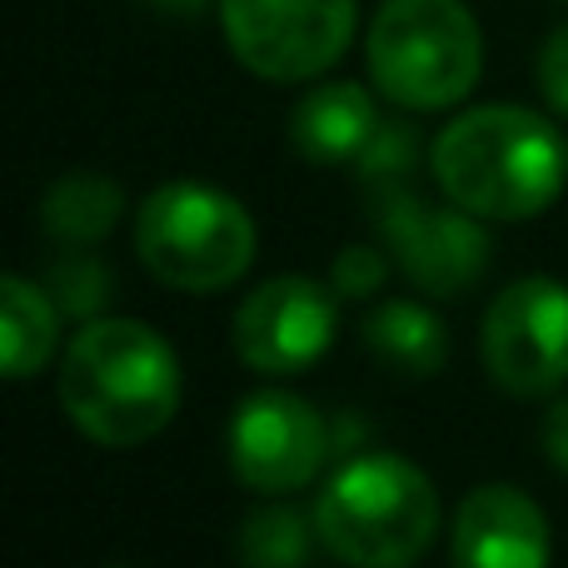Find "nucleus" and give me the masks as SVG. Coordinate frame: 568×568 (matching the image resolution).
Listing matches in <instances>:
<instances>
[{
  "label": "nucleus",
  "mask_w": 568,
  "mask_h": 568,
  "mask_svg": "<svg viewBox=\"0 0 568 568\" xmlns=\"http://www.w3.org/2000/svg\"><path fill=\"white\" fill-rule=\"evenodd\" d=\"M60 409L105 449L150 444L180 409V359L140 320H90L60 359Z\"/></svg>",
  "instance_id": "obj_1"
},
{
  "label": "nucleus",
  "mask_w": 568,
  "mask_h": 568,
  "mask_svg": "<svg viewBox=\"0 0 568 568\" xmlns=\"http://www.w3.org/2000/svg\"><path fill=\"white\" fill-rule=\"evenodd\" d=\"M434 180L479 220H534L564 195L568 145L539 110L479 105L454 115L434 140Z\"/></svg>",
  "instance_id": "obj_2"
},
{
  "label": "nucleus",
  "mask_w": 568,
  "mask_h": 568,
  "mask_svg": "<svg viewBox=\"0 0 568 568\" xmlns=\"http://www.w3.org/2000/svg\"><path fill=\"white\" fill-rule=\"evenodd\" d=\"M320 544L349 568H414L439 534V494L399 454H359L314 499Z\"/></svg>",
  "instance_id": "obj_3"
},
{
  "label": "nucleus",
  "mask_w": 568,
  "mask_h": 568,
  "mask_svg": "<svg viewBox=\"0 0 568 568\" xmlns=\"http://www.w3.org/2000/svg\"><path fill=\"white\" fill-rule=\"evenodd\" d=\"M364 55L399 110H449L484 75V36L464 0H379Z\"/></svg>",
  "instance_id": "obj_4"
},
{
  "label": "nucleus",
  "mask_w": 568,
  "mask_h": 568,
  "mask_svg": "<svg viewBox=\"0 0 568 568\" xmlns=\"http://www.w3.org/2000/svg\"><path fill=\"white\" fill-rule=\"evenodd\" d=\"M135 255L165 290L215 294L255 265V220L225 190L170 180L140 205Z\"/></svg>",
  "instance_id": "obj_5"
},
{
  "label": "nucleus",
  "mask_w": 568,
  "mask_h": 568,
  "mask_svg": "<svg viewBox=\"0 0 568 568\" xmlns=\"http://www.w3.org/2000/svg\"><path fill=\"white\" fill-rule=\"evenodd\" d=\"M359 0H220L225 45L250 75L294 85L349 50Z\"/></svg>",
  "instance_id": "obj_6"
},
{
  "label": "nucleus",
  "mask_w": 568,
  "mask_h": 568,
  "mask_svg": "<svg viewBox=\"0 0 568 568\" xmlns=\"http://www.w3.org/2000/svg\"><path fill=\"white\" fill-rule=\"evenodd\" d=\"M374 230L404 280L429 300H464L489 275L494 240L469 210H434L404 185L374 190Z\"/></svg>",
  "instance_id": "obj_7"
},
{
  "label": "nucleus",
  "mask_w": 568,
  "mask_h": 568,
  "mask_svg": "<svg viewBox=\"0 0 568 568\" xmlns=\"http://www.w3.org/2000/svg\"><path fill=\"white\" fill-rule=\"evenodd\" d=\"M479 354L489 379L514 399H544L568 379V284L529 275L484 310Z\"/></svg>",
  "instance_id": "obj_8"
},
{
  "label": "nucleus",
  "mask_w": 568,
  "mask_h": 568,
  "mask_svg": "<svg viewBox=\"0 0 568 568\" xmlns=\"http://www.w3.org/2000/svg\"><path fill=\"white\" fill-rule=\"evenodd\" d=\"M329 424L290 389H260L230 419V474L255 494H294L329 464Z\"/></svg>",
  "instance_id": "obj_9"
},
{
  "label": "nucleus",
  "mask_w": 568,
  "mask_h": 568,
  "mask_svg": "<svg viewBox=\"0 0 568 568\" xmlns=\"http://www.w3.org/2000/svg\"><path fill=\"white\" fill-rule=\"evenodd\" d=\"M339 334V294L304 275L265 280L235 310V354L255 374H300L329 354Z\"/></svg>",
  "instance_id": "obj_10"
},
{
  "label": "nucleus",
  "mask_w": 568,
  "mask_h": 568,
  "mask_svg": "<svg viewBox=\"0 0 568 568\" xmlns=\"http://www.w3.org/2000/svg\"><path fill=\"white\" fill-rule=\"evenodd\" d=\"M449 554L454 568H549V519L514 484H479L454 514Z\"/></svg>",
  "instance_id": "obj_11"
},
{
  "label": "nucleus",
  "mask_w": 568,
  "mask_h": 568,
  "mask_svg": "<svg viewBox=\"0 0 568 568\" xmlns=\"http://www.w3.org/2000/svg\"><path fill=\"white\" fill-rule=\"evenodd\" d=\"M374 130H379L374 95L354 80L314 85L290 115V140L310 165H354L374 140Z\"/></svg>",
  "instance_id": "obj_12"
},
{
  "label": "nucleus",
  "mask_w": 568,
  "mask_h": 568,
  "mask_svg": "<svg viewBox=\"0 0 568 568\" xmlns=\"http://www.w3.org/2000/svg\"><path fill=\"white\" fill-rule=\"evenodd\" d=\"M364 344L384 369L404 379H429L449 359V329L434 310L414 300H384L364 314Z\"/></svg>",
  "instance_id": "obj_13"
},
{
  "label": "nucleus",
  "mask_w": 568,
  "mask_h": 568,
  "mask_svg": "<svg viewBox=\"0 0 568 568\" xmlns=\"http://www.w3.org/2000/svg\"><path fill=\"white\" fill-rule=\"evenodd\" d=\"M60 339V304L40 284L6 275L0 280V364L10 379H30L45 369Z\"/></svg>",
  "instance_id": "obj_14"
},
{
  "label": "nucleus",
  "mask_w": 568,
  "mask_h": 568,
  "mask_svg": "<svg viewBox=\"0 0 568 568\" xmlns=\"http://www.w3.org/2000/svg\"><path fill=\"white\" fill-rule=\"evenodd\" d=\"M120 210H125V190L115 180L100 170H70L40 200V225L60 245H95L115 230Z\"/></svg>",
  "instance_id": "obj_15"
},
{
  "label": "nucleus",
  "mask_w": 568,
  "mask_h": 568,
  "mask_svg": "<svg viewBox=\"0 0 568 568\" xmlns=\"http://www.w3.org/2000/svg\"><path fill=\"white\" fill-rule=\"evenodd\" d=\"M320 539L314 529V514L304 519L294 504H265L240 524V564L245 568H304L310 549Z\"/></svg>",
  "instance_id": "obj_16"
},
{
  "label": "nucleus",
  "mask_w": 568,
  "mask_h": 568,
  "mask_svg": "<svg viewBox=\"0 0 568 568\" xmlns=\"http://www.w3.org/2000/svg\"><path fill=\"white\" fill-rule=\"evenodd\" d=\"M419 130L409 125V120H379V130H374V140L364 145V155L354 160V170H359V180L369 190H384V185H404L414 170V160H419Z\"/></svg>",
  "instance_id": "obj_17"
},
{
  "label": "nucleus",
  "mask_w": 568,
  "mask_h": 568,
  "mask_svg": "<svg viewBox=\"0 0 568 568\" xmlns=\"http://www.w3.org/2000/svg\"><path fill=\"white\" fill-rule=\"evenodd\" d=\"M50 300L60 304V314H75V320H95L110 300V270L95 255H65L50 270Z\"/></svg>",
  "instance_id": "obj_18"
},
{
  "label": "nucleus",
  "mask_w": 568,
  "mask_h": 568,
  "mask_svg": "<svg viewBox=\"0 0 568 568\" xmlns=\"http://www.w3.org/2000/svg\"><path fill=\"white\" fill-rule=\"evenodd\" d=\"M389 250H374V245H349L339 250V260H334V275H329V290L339 294V300H369V294L384 290V280H389Z\"/></svg>",
  "instance_id": "obj_19"
},
{
  "label": "nucleus",
  "mask_w": 568,
  "mask_h": 568,
  "mask_svg": "<svg viewBox=\"0 0 568 568\" xmlns=\"http://www.w3.org/2000/svg\"><path fill=\"white\" fill-rule=\"evenodd\" d=\"M539 90L549 110L568 115V26H559L539 50Z\"/></svg>",
  "instance_id": "obj_20"
},
{
  "label": "nucleus",
  "mask_w": 568,
  "mask_h": 568,
  "mask_svg": "<svg viewBox=\"0 0 568 568\" xmlns=\"http://www.w3.org/2000/svg\"><path fill=\"white\" fill-rule=\"evenodd\" d=\"M539 444H544V459H549L559 474H568V399H559L549 414H544Z\"/></svg>",
  "instance_id": "obj_21"
},
{
  "label": "nucleus",
  "mask_w": 568,
  "mask_h": 568,
  "mask_svg": "<svg viewBox=\"0 0 568 568\" xmlns=\"http://www.w3.org/2000/svg\"><path fill=\"white\" fill-rule=\"evenodd\" d=\"M160 10H180V16H190V10H200L205 0H155Z\"/></svg>",
  "instance_id": "obj_22"
}]
</instances>
